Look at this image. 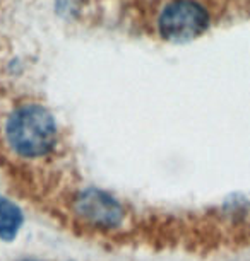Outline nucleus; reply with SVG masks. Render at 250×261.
<instances>
[{
  "instance_id": "nucleus-4",
  "label": "nucleus",
  "mask_w": 250,
  "mask_h": 261,
  "mask_svg": "<svg viewBox=\"0 0 250 261\" xmlns=\"http://www.w3.org/2000/svg\"><path fill=\"white\" fill-rule=\"evenodd\" d=\"M24 215L21 208L6 196H0V239L12 241L21 230Z\"/></svg>"
},
{
  "instance_id": "nucleus-2",
  "label": "nucleus",
  "mask_w": 250,
  "mask_h": 261,
  "mask_svg": "<svg viewBox=\"0 0 250 261\" xmlns=\"http://www.w3.org/2000/svg\"><path fill=\"white\" fill-rule=\"evenodd\" d=\"M209 14L197 0H171L158 16L161 38L175 43L195 39L209 28Z\"/></svg>"
},
{
  "instance_id": "nucleus-5",
  "label": "nucleus",
  "mask_w": 250,
  "mask_h": 261,
  "mask_svg": "<svg viewBox=\"0 0 250 261\" xmlns=\"http://www.w3.org/2000/svg\"><path fill=\"white\" fill-rule=\"evenodd\" d=\"M28 261H36V259H28Z\"/></svg>"
},
{
  "instance_id": "nucleus-3",
  "label": "nucleus",
  "mask_w": 250,
  "mask_h": 261,
  "mask_svg": "<svg viewBox=\"0 0 250 261\" xmlns=\"http://www.w3.org/2000/svg\"><path fill=\"white\" fill-rule=\"evenodd\" d=\"M76 214L101 229L119 227L125 215L119 200L98 188H87L77 196Z\"/></svg>"
},
{
  "instance_id": "nucleus-1",
  "label": "nucleus",
  "mask_w": 250,
  "mask_h": 261,
  "mask_svg": "<svg viewBox=\"0 0 250 261\" xmlns=\"http://www.w3.org/2000/svg\"><path fill=\"white\" fill-rule=\"evenodd\" d=\"M9 145L22 157L47 155L57 144V123L47 108L26 105L17 108L7 121Z\"/></svg>"
}]
</instances>
